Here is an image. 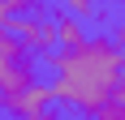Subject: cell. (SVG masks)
Instances as JSON below:
<instances>
[{
	"instance_id": "cell-1",
	"label": "cell",
	"mask_w": 125,
	"mask_h": 120,
	"mask_svg": "<svg viewBox=\"0 0 125 120\" xmlns=\"http://www.w3.org/2000/svg\"><path fill=\"white\" fill-rule=\"evenodd\" d=\"M116 56L121 51L112 47L108 34H86L82 47L48 51V69L56 73L48 86L52 103L65 111H78V116H95L116 90Z\"/></svg>"
},
{
	"instance_id": "cell-2",
	"label": "cell",
	"mask_w": 125,
	"mask_h": 120,
	"mask_svg": "<svg viewBox=\"0 0 125 120\" xmlns=\"http://www.w3.org/2000/svg\"><path fill=\"white\" fill-rule=\"evenodd\" d=\"M17 43H22L30 56H48V51H56V26H52V9L48 13H26V17H13L9 26H4Z\"/></svg>"
},
{
	"instance_id": "cell-3",
	"label": "cell",
	"mask_w": 125,
	"mask_h": 120,
	"mask_svg": "<svg viewBox=\"0 0 125 120\" xmlns=\"http://www.w3.org/2000/svg\"><path fill=\"white\" fill-rule=\"evenodd\" d=\"M52 107V94H48V86L39 82V86H30L26 94H17L13 103H4L0 111H9V116H17V120H30V116H39V111H48Z\"/></svg>"
},
{
	"instance_id": "cell-4",
	"label": "cell",
	"mask_w": 125,
	"mask_h": 120,
	"mask_svg": "<svg viewBox=\"0 0 125 120\" xmlns=\"http://www.w3.org/2000/svg\"><path fill=\"white\" fill-rule=\"evenodd\" d=\"M52 26H56V47H61V51L82 47V43H86V26H82V22H73L65 9H61V13H52Z\"/></svg>"
},
{
	"instance_id": "cell-5",
	"label": "cell",
	"mask_w": 125,
	"mask_h": 120,
	"mask_svg": "<svg viewBox=\"0 0 125 120\" xmlns=\"http://www.w3.org/2000/svg\"><path fill=\"white\" fill-rule=\"evenodd\" d=\"M108 39H112V47H116V51H125V13L112 22V34H108Z\"/></svg>"
},
{
	"instance_id": "cell-6",
	"label": "cell",
	"mask_w": 125,
	"mask_h": 120,
	"mask_svg": "<svg viewBox=\"0 0 125 120\" xmlns=\"http://www.w3.org/2000/svg\"><path fill=\"white\" fill-rule=\"evenodd\" d=\"M30 120H56V107H48V111H39V116H30Z\"/></svg>"
},
{
	"instance_id": "cell-7",
	"label": "cell",
	"mask_w": 125,
	"mask_h": 120,
	"mask_svg": "<svg viewBox=\"0 0 125 120\" xmlns=\"http://www.w3.org/2000/svg\"><path fill=\"white\" fill-rule=\"evenodd\" d=\"M0 116H4V111H0Z\"/></svg>"
}]
</instances>
